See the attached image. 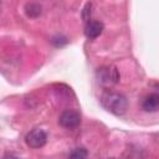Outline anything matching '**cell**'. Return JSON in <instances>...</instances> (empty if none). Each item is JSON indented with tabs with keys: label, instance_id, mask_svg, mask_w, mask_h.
Masks as SVG:
<instances>
[{
	"label": "cell",
	"instance_id": "1",
	"mask_svg": "<svg viewBox=\"0 0 159 159\" xmlns=\"http://www.w3.org/2000/svg\"><path fill=\"white\" fill-rule=\"evenodd\" d=\"M101 103L102 106L111 113L116 114V116H122L127 111V98L118 92L114 91H104L101 96Z\"/></svg>",
	"mask_w": 159,
	"mask_h": 159
},
{
	"label": "cell",
	"instance_id": "2",
	"mask_svg": "<svg viewBox=\"0 0 159 159\" xmlns=\"http://www.w3.org/2000/svg\"><path fill=\"white\" fill-rule=\"evenodd\" d=\"M25 142L30 148L37 149L41 148L46 144L47 142V134L43 129L41 128H34L32 130H30L26 137H25Z\"/></svg>",
	"mask_w": 159,
	"mask_h": 159
},
{
	"label": "cell",
	"instance_id": "3",
	"mask_svg": "<svg viewBox=\"0 0 159 159\" xmlns=\"http://www.w3.org/2000/svg\"><path fill=\"white\" fill-rule=\"evenodd\" d=\"M97 77L98 81L104 84V86H111V84H116L119 81V73L118 70L116 67L112 66H107V67H101L97 71Z\"/></svg>",
	"mask_w": 159,
	"mask_h": 159
},
{
	"label": "cell",
	"instance_id": "4",
	"mask_svg": "<svg viewBox=\"0 0 159 159\" xmlns=\"http://www.w3.org/2000/svg\"><path fill=\"white\" fill-rule=\"evenodd\" d=\"M58 123H60L61 127H63L66 129H73V128H77L80 125L81 116H80V113L77 111L66 109L58 117Z\"/></svg>",
	"mask_w": 159,
	"mask_h": 159
},
{
	"label": "cell",
	"instance_id": "5",
	"mask_svg": "<svg viewBox=\"0 0 159 159\" xmlns=\"http://www.w3.org/2000/svg\"><path fill=\"white\" fill-rule=\"evenodd\" d=\"M103 31V24L101 21H96V20H89L88 22H86L84 26V35L87 39L93 40L96 37H98Z\"/></svg>",
	"mask_w": 159,
	"mask_h": 159
},
{
	"label": "cell",
	"instance_id": "6",
	"mask_svg": "<svg viewBox=\"0 0 159 159\" xmlns=\"http://www.w3.org/2000/svg\"><path fill=\"white\" fill-rule=\"evenodd\" d=\"M142 107L147 112H157L159 111V94L158 93H150L143 99Z\"/></svg>",
	"mask_w": 159,
	"mask_h": 159
},
{
	"label": "cell",
	"instance_id": "7",
	"mask_svg": "<svg viewBox=\"0 0 159 159\" xmlns=\"http://www.w3.org/2000/svg\"><path fill=\"white\" fill-rule=\"evenodd\" d=\"M25 12L29 17H37L41 14V5L37 2H27L25 5Z\"/></svg>",
	"mask_w": 159,
	"mask_h": 159
},
{
	"label": "cell",
	"instance_id": "8",
	"mask_svg": "<svg viewBox=\"0 0 159 159\" xmlns=\"http://www.w3.org/2000/svg\"><path fill=\"white\" fill-rule=\"evenodd\" d=\"M88 157V153L84 148H75L70 155H68V159H87Z\"/></svg>",
	"mask_w": 159,
	"mask_h": 159
},
{
	"label": "cell",
	"instance_id": "9",
	"mask_svg": "<svg viewBox=\"0 0 159 159\" xmlns=\"http://www.w3.org/2000/svg\"><path fill=\"white\" fill-rule=\"evenodd\" d=\"M2 159H19V158L15 157V155H12V154H5V155L2 157Z\"/></svg>",
	"mask_w": 159,
	"mask_h": 159
}]
</instances>
